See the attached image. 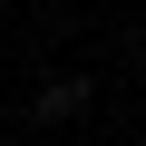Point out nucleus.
<instances>
[{
    "label": "nucleus",
    "instance_id": "obj_1",
    "mask_svg": "<svg viewBox=\"0 0 146 146\" xmlns=\"http://www.w3.org/2000/svg\"><path fill=\"white\" fill-rule=\"evenodd\" d=\"M78 107H88L78 78H49V88H39V117H78Z\"/></svg>",
    "mask_w": 146,
    "mask_h": 146
}]
</instances>
